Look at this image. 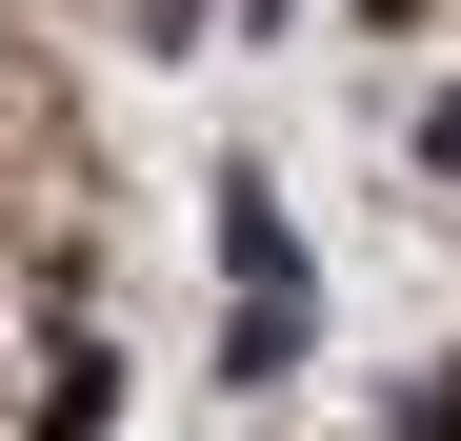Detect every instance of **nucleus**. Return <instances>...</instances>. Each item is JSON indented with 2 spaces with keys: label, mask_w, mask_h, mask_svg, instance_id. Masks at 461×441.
<instances>
[{
  "label": "nucleus",
  "mask_w": 461,
  "mask_h": 441,
  "mask_svg": "<svg viewBox=\"0 0 461 441\" xmlns=\"http://www.w3.org/2000/svg\"><path fill=\"white\" fill-rule=\"evenodd\" d=\"M221 281H241V321H221V382H301V220H281V181L261 161H221Z\"/></svg>",
  "instance_id": "f257e3e1"
},
{
  "label": "nucleus",
  "mask_w": 461,
  "mask_h": 441,
  "mask_svg": "<svg viewBox=\"0 0 461 441\" xmlns=\"http://www.w3.org/2000/svg\"><path fill=\"white\" fill-rule=\"evenodd\" d=\"M101 421H121V361L60 341V361H41V441H101Z\"/></svg>",
  "instance_id": "f03ea898"
},
{
  "label": "nucleus",
  "mask_w": 461,
  "mask_h": 441,
  "mask_svg": "<svg viewBox=\"0 0 461 441\" xmlns=\"http://www.w3.org/2000/svg\"><path fill=\"white\" fill-rule=\"evenodd\" d=\"M402 441H461V361H421V382H402Z\"/></svg>",
  "instance_id": "7ed1b4c3"
},
{
  "label": "nucleus",
  "mask_w": 461,
  "mask_h": 441,
  "mask_svg": "<svg viewBox=\"0 0 461 441\" xmlns=\"http://www.w3.org/2000/svg\"><path fill=\"white\" fill-rule=\"evenodd\" d=\"M421 161H441V181H461V101H421Z\"/></svg>",
  "instance_id": "20e7f679"
},
{
  "label": "nucleus",
  "mask_w": 461,
  "mask_h": 441,
  "mask_svg": "<svg viewBox=\"0 0 461 441\" xmlns=\"http://www.w3.org/2000/svg\"><path fill=\"white\" fill-rule=\"evenodd\" d=\"M361 21H421V0H361Z\"/></svg>",
  "instance_id": "39448f33"
}]
</instances>
